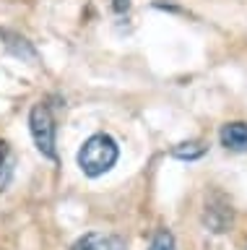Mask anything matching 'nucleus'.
Segmentation results:
<instances>
[{
  "label": "nucleus",
  "instance_id": "nucleus-1",
  "mask_svg": "<svg viewBox=\"0 0 247 250\" xmlns=\"http://www.w3.org/2000/svg\"><path fill=\"white\" fill-rule=\"evenodd\" d=\"M120 156L117 141L107 133H96L83 141V146L78 148V167L86 177H102L104 172H110L114 167Z\"/></svg>",
  "mask_w": 247,
  "mask_h": 250
},
{
  "label": "nucleus",
  "instance_id": "nucleus-2",
  "mask_svg": "<svg viewBox=\"0 0 247 250\" xmlns=\"http://www.w3.org/2000/svg\"><path fill=\"white\" fill-rule=\"evenodd\" d=\"M29 130H32L34 146L42 156L55 162L57 159V148H55V117H52L47 104H34L29 112Z\"/></svg>",
  "mask_w": 247,
  "mask_h": 250
},
{
  "label": "nucleus",
  "instance_id": "nucleus-3",
  "mask_svg": "<svg viewBox=\"0 0 247 250\" xmlns=\"http://www.w3.org/2000/svg\"><path fill=\"white\" fill-rule=\"evenodd\" d=\"M71 250H128V248L120 237H110V234H102V232H89L76 240Z\"/></svg>",
  "mask_w": 247,
  "mask_h": 250
},
{
  "label": "nucleus",
  "instance_id": "nucleus-4",
  "mask_svg": "<svg viewBox=\"0 0 247 250\" xmlns=\"http://www.w3.org/2000/svg\"><path fill=\"white\" fill-rule=\"evenodd\" d=\"M221 146L229 151H247V123H227L219 133Z\"/></svg>",
  "mask_w": 247,
  "mask_h": 250
},
{
  "label": "nucleus",
  "instance_id": "nucleus-5",
  "mask_svg": "<svg viewBox=\"0 0 247 250\" xmlns=\"http://www.w3.org/2000/svg\"><path fill=\"white\" fill-rule=\"evenodd\" d=\"M5 39V47H8V50L16 55V58H24V60H37V50L32 47V42H29V39H24V37H19V34H11V31H3V34H0Z\"/></svg>",
  "mask_w": 247,
  "mask_h": 250
},
{
  "label": "nucleus",
  "instance_id": "nucleus-6",
  "mask_svg": "<svg viewBox=\"0 0 247 250\" xmlns=\"http://www.w3.org/2000/svg\"><path fill=\"white\" fill-rule=\"evenodd\" d=\"M203 154H206V144H203V141H185V144H177L172 148V156H174V159H182V162L200 159Z\"/></svg>",
  "mask_w": 247,
  "mask_h": 250
},
{
  "label": "nucleus",
  "instance_id": "nucleus-7",
  "mask_svg": "<svg viewBox=\"0 0 247 250\" xmlns=\"http://www.w3.org/2000/svg\"><path fill=\"white\" fill-rule=\"evenodd\" d=\"M149 250H174V237H172V232H169V229H159L156 234H153Z\"/></svg>",
  "mask_w": 247,
  "mask_h": 250
},
{
  "label": "nucleus",
  "instance_id": "nucleus-8",
  "mask_svg": "<svg viewBox=\"0 0 247 250\" xmlns=\"http://www.w3.org/2000/svg\"><path fill=\"white\" fill-rule=\"evenodd\" d=\"M11 175H13V169H11V164L5 162L3 167H0V190H3V188L11 183Z\"/></svg>",
  "mask_w": 247,
  "mask_h": 250
},
{
  "label": "nucleus",
  "instance_id": "nucleus-9",
  "mask_svg": "<svg viewBox=\"0 0 247 250\" xmlns=\"http://www.w3.org/2000/svg\"><path fill=\"white\" fill-rule=\"evenodd\" d=\"M5 159H8V144H5V141H0V167L5 164Z\"/></svg>",
  "mask_w": 247,
  "mask_h": 250
},
{
  "label": "nucleus",
  "instance_id": "nucleus-10",
  "mask_svg": "<svg viewBox=\"0 0 247 250\" xmlns=\"http://www.w3.org/2000/svg\"><path fill=\"white\" fill-rule=\"evenodd\" d=\"M130 8V0H114V11L122 13V11H128Z\"/></svg>",
  "mask_w": 247,
  "mask_h": 250
}]
</instances>
